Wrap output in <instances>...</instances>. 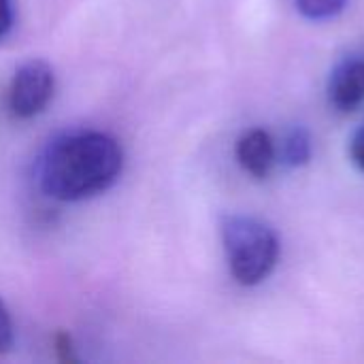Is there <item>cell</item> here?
Listing matches in <instances>:
<instances>
[{"mask_svg": "<svg viewBox=\"0 0 364 364\" xmlns=\"http://www.w3.org/2000/svg\"><path fill=\"white\" fill-rule=\"evenodd\" d=\"M124 149L105 132H75L58 139L41 164V188L64 203L109 190L122 175Z\"/></svg>", "mask_w": 364, "mask_h": 364, "instance_id": "6da1fadb", "label": "cell"}, {"mask_svg": "<svg viewBox=\"0 0 364 364\" xmlns=\"http://www.w3.org/2000/svg\"><path fill=\"white\" fill-rule=\"evenodd\" d=\"M348 0H296L299 11L314 21L331 19L346 9Z\"/></svg>", "mask_w": 364, "mask_h": 364, "instance_id": "52a82bcc", "label": "cell"}, {"mask_svg": "<svg viewBox=\"0 0 364 364\" xmlns=\"http://www.w3.org/2000/svg\"><path fill=\"white\" fill-rule=\"evenodd\" d=\"M55 352H58V358L62 363H77V356H75V348H73V339L66 335V333H58L55 339Z\"/></svg>", "mask_w": 364, "mask_h": 364, "instance_id": "9c48e42d", "label": "cell"}, {"mask_svg": "<svg viewBox=\"0 0 364 364\" xmlns=\"http://www.w3.org/2000/svg\"><path fill=\"white\" fill-rule=\"evenodd\" d=\"M11 26H13V2L0 0V41L9 34Z\"/></svg>", "mask_w": 364, "mask_h": 364, "instance_id": "8fae6325", "label": "cell"}, {"mask_svg": "<svg viewBox=\"0 0 364 364\" xmlns=\"http://www.w3.org/2000/svg\"><path fill=\"white\" fill-rule=\"evenodd\" d=\"M55 92L53 68L45 60L21 64L9 87V109L19 119H30L47 109Z\"/></svg>", "mask_w": 364, "mask_h": 364, "instance_id": "3957f363", "label": "cell"}, {"mask_svg": "<svg viewBox=\"0 0 364 364\" xmlns=\"http://www.w3.org/2000/svg\"><path fill=\"white\" fill-rule=\"evenodd\" d=\"M331 105L339 111H354L364 102V60H346L328 83Z\"/></svg>", "mask_w": 364, "mask_h": 364, "instance_id": "277c9868", "label": "cell"}, {"mask_svg": "<svg viewBox=\"0 0 364 364\" xmlns=\"http://www.w3.org/2000/svg\"><path fill=\"white\" fill-rule=\"evenodd\" d=\"M350 156H352V162L364 173V124L356 130V134L350 143Z\"/></svg>", "mask_w": 364, "mask_h": 364, "instance_id": "30bf717a", "label": "cell"}, {"mask_svg": "<svg viewBox=\"0 0 364 364\" xmlns=\"http://www.w3.org/2000/svg\"><path fill=\"white\" fill-rule=\"evenodd\" d=\"M311 160V136L305 128H294L284 141V162L288 166H303Z\"/></svg>", "mask_w": 364, "mask_h": 364, "instance_id": "8992f818", "label": "cell"}, {"mask_svg": "<svg viewBox=\"0 0 364 364\" xmlns=\"http://www.w3.org/2000/svg\"><path fill=\"white\" fill-rule=\"evenodd\" d=\"M222 239L230 273L241 286H258L273 273L279 258V239L264 222L230 215L222 224Z\"/></svg>", "mask_w": 364, "mask_h": 364, "instance_id": "7a4b0ae2", "label": "cell"}, {"mask_svg": "<svg viewBox=\"0 0 364 364\" xmlns=\"http://www.w3.org/2000/svg\"><path fill=\"white\" fill-rule=\"evenodd\" d=\"M13 348V322L11 316L0 301V354H6Z\"/></svg>", "mask_w": 364, "mask_h": 364, "instance_id": "ba28073f", "label": "cell"}, {"mask_svg": "<svg viewBox=\"0 0 364 364\" xmlns=\"http://www.w3.org/2000/svg\"><path fill=\"white\" fill-rule=\"evenodd\" d=\"M237 160L252 177L267 179L275 166V147L271 134L262 128L247 130L237 141Z\"/></svg>", "mask_w": 364, "mask_h": 364, "instance_id": "5b68a950", "label": "cell"}]
</instances>
